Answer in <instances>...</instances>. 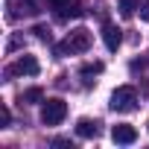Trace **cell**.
Segmentation results:
<instances>
[{"instance_id":"1","label":"cell","mask_w":149,"mask_h":149,"mask_svg":"<svg viewBox=\"0 0 149 149\" xmlns=\"http://www.w3.org/2000/svg\"><path fill=\"white\" fill-rule=\"evenodd\" d=\"M88 47H91V32H88L85 26H79V29L67 32V38L58 44V53H61V56H70V53H85Z\"/></svg>"},{"instance_id":"2","label":"cell","mask_w":149,"mask_h":149,"mask_svg":"<svg viewBox=\"0 0 149 149\" xmlns=\"http://www.w3.org/2000/svg\"><path fill=\"white\" fill-rule=\"evenodd\" d=\"M111 111H120V114H129V111H134L137 108V91L132 88V85H120L114 94H111Z\"/></svg>"},{"instance_id":"3","label":"cell","mask_w":149,"mask_h":149,"mask_svg":"<svg viewBox=\"0 0 149 149\" xmlns=\"http://www.w3.org/2000/svg\"><path fill=\"white\" fill-rule=\"evenodd\" d=\"M67 117V102L53 97V100H44L41 102V123L44 126H58L61 120Z\"/></svg>"},{"instance_id":"4","label":"cell","mask_w":149,"mask_h":149,"mask_svg":"<svg viewBox=\"0 0 149 149\" xmlns=\"http://www.w3.org/2000/svg\"><path fill=\"white\" fill-rule=\"evenodd\" d=\"M38 70H41V64L35 56H21L15 64L6 67V76H38Z\"/></svg>"},{"instance_id":"5","label":"cell","mask_w":149,"mask_h":149,"mask_svg":"<svg viewBox=\"0 0 149 149\" xmlns=\"http://www.w3.org/2000/svg\"><path fill=\"white\" fill-rule=\"evenodd\" d=\"M111 140H114V143H134V140H137V129L120 123V126L111 129Z\"/></svg>"},{"instance_id":"6","label":"cell","mask_w":149,"mask_h":149,"mask_svg":"<svg viewBox=\"0 0 149 149\" xmlns=\"http://www.w3.org/2000/svg\"><path fill=\"white\" fill-rule=\"evenodd\" d=\"M102 41H105V47L114 53V50L123 44V32H120L114 24H105V26H102Z\"/></svg>"},{"instance_id":"7","label":"cell","mask_w":149,"mask_h":149,"mask_svg":"<svg viewBox=\"0 0 149 149\" xmlns=\"http://www.w3.org/2000/svg\"><path fill=\"white\" fill-rule=\"evenodd\" d=\"M76 134H79V137H97V134H100V123L91 120V117H82V120L76 123Z\"/></svg>"},{"instance_id":"8","label":"cell","mask_w":149,"mask_h":149,"mask_svg":"<svg viewBox=\"0 0 149 149\" xmlns=\"http://www.w3.org/2000/svg\"><path fill=\"white\" fill-rule=\"evenodd\" d=\"M47 3H50V9H56L58 18H67V12H70V15L76 12V9H73V6H76V0H47Z\"/></svg>"},{"instance_id":"9","label":"cell","mask_w":149,"mask_h":149,"mask_svg":"<svg viewBox=\"0 0 149 149\" xmlns=\"http://www.w3.org/2000/svg\"><path fill=\"white\" fill-rule=\"evenodd\" d=\"M102 73V61H94V64H85L82 70H79V76H82V82L85 85H91L94 82V76H100Z\"/></svg>"},{"instance_id":"10","label":"cell","mask_w":149,"mask_h":149,"mask_svg":"<svg viewBox=\"0 0 149 149\" xmlns=\"http://www.w3.org/2000/svg\"><path fill=\"white\" fill-rule=\"evenodd\" d=\"M21 102H44V88H26L21 94Z\"/></svg>"},{"instance_id":"11","label":"cell","mask_w":149,"mask_h":149,"mask_svg":"<svg viewBox=\"0 0 149 149\" xmlns=\"http://www.w3.org/2000/svg\"><path fill=\"white\" fill-rule=\"evenodd\" d=\"M117 9H120V15H132L134 9H140V0H117Z\"/></svg>"},{"instance_id":"12","label":"cell","mask_w":149,"mask_h":149,"mask_svg":"<svg viewBox=\"0 0 149 149\" xmlns=\"http://www.w3.org/2000/svg\"><path fill=\"white\" fill-rule=\"evenodd\" d=\"M32 32H35L41 41H50V29H47V26H41V24H38V26H32Z\"/></svg>"},{"instance_id":"13","label":"cell","mask_w":149,"mask_h":149,"mask_svg":"<svg viewBox=\"0 0 149 149\" xmlns=\"http://www.w3.org/2000/svg\"><path fill=\"white\" fill-rule=\"evenodd\" d=\"M140 21H149V0H140Z\"/></svg>"},{"instance_id":"14","label":"cell","mask_w":149,"mask_h":149,"mask_svg":"<svg viewBox=\"0 0 149 149\" xmlns=\"http://www.w3.org/2000/svg\"><path fill=\"white\" fill-rule=\"evenodd\" d=\"M9 120H12L9 108H0V123H3V126H9Z\"/></svg>"}]
</instances>
